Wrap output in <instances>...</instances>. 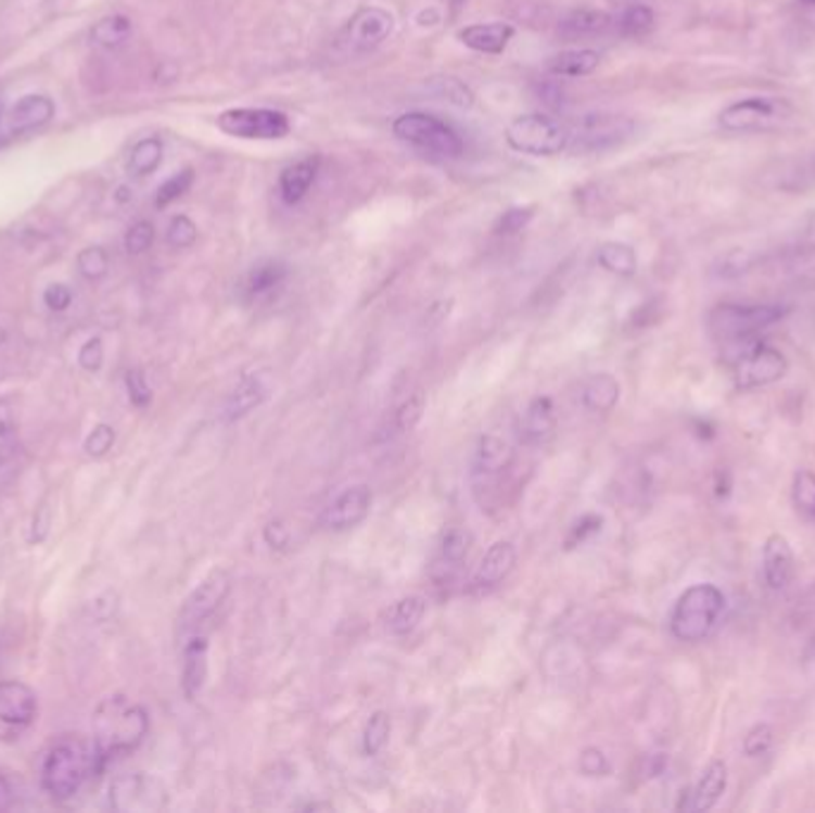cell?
<instances>
[{"label": "cell", "instance_id": "cell-1", "mask_svg": "<svg viewBox=\"0 0 815 813\" xmlns=\"http://www.w3.org/2000/svg\"><path fill=\"white\" fill-rule=\"evenodd\" d=\"M149 735V713L127 697H107L93 713V751L99 771L131 754Z\"/></svg>", "mask_w": 815, "mask_h": 813}, {"label": "cell", "instance_id": "cell-2", "mask_svg": "<svg viewBox=\"0 0 815 813\" xmlns=\"http://www.w3.org/2000/svg\"><path fill=\"white\" fill-rule=\"evenodd\" d=\"M93 773H99L93 745L79 735H65L46 749L41 761V787L53 802H69Z\"/></svg>", "mask_w": 815, "mask_h": 813}, {"label": "cell", "instance_id": "cell-3", "mask_svg": "<svg viewBox=\"0 0 815 813\" xmlns=\"http://www.w3.org/2000/svg\"><path fill=\"white\" fill-rule=\"evenodd\" d=\"M785 315L787 308L775 306V303H761V306L721 303L709 313V330L715 342H721L723 346H735L756 339L759 332L780 322Z\"/></svg>", "mask_w": 815, "mask_h": 813}, {"label": "cell", "instance_id": "cell-4", "mask_svg": "<svg viewBox=\"0 0 815 813\" xmlns=\"http://www.w3.org/2000/svg\"><path fill=\"white\" fill-rule=\"evenodd\" d=\"M725 611V594L715 585H695L677 599L671 630L679 641H701L713 633Z\"/></svg>", "mask_w": 815, "mask_h": 813}, {"label": "cell", "instance_id": "cell-5", "mask_svg": "<svg viewBox=\"0 0 815 813\" xmlns=\"http://www.w3.org/2000/svg\"><path fill=\"white\" fill-rule=\"evenodd\" d=\"M394 137L416 149L442 155V157H460L466 151V141L446 119L430 113H404L394 119Z\"/></svg>", "mask_w": 815, "mask_h": 813}, {"label": "cell", "instance_id": "cell-6", "mask_svg": "<svg viewBox=\"0 0 815 813\" xmlns=\"http://www.w3.org/2000/svg\"><path fill=\"white\" fill-rule=\"evenodd\" d=\"M506 141L518 153L551 157L561 155L570 145V129L549 115L530 113L508 125Z\"/></svg>", "mask_w": 815, "mask_h": 813}, {"label": "cell", "instance_id": "cell-7", "mask_svg": "<svg viewBox=\"0 0 815 813\" xmlns=\"http://www.w3.org/2000/svg\"><path fill=\"white\" fill-rule=\"evenodd\" d=\"M733 351V366H735V384L737 390H759L768 386L787 374V358L782 351H777L759 339H749L735 346H727Z\"/></svg>", "mask_w": 815, "mask_h": 813}, {"label": "cell", "instance_id": "cell-8", "mask_svg": "<svg viewBox=\"0 0 815 813\" xmlns=\"http://www.w3.org/2000/svg\"><path fill=\"white\" fill-rule=\"evenodd\" d=\"M789 115H792V105L785 99H777V96H751V99L727 105L717 115V125L725 131L747 135V131H765L782 125L785 119H789Z\"/></svg>", "mask_w": 815, "mask_h": 813}, {"label": "cell", "instance_id": "cell-9", "mask_svg": "<svg viewBox=\"0 0 815 813\" xmlns=\"http://www.w3.org/2000/svg\"><path fill=\"white\" fill-rule=\"evenodd\" d=\"M217 127L229 137L255 139V141H279L286 139L291 123L284 113L270 111V107H232L217 117Z\"/></svg>", "mask_w": 815, "mask_h": 813}, {"label": "cell", "instance_id": "cell-10", "mask_svg": "<svg viewBox=\"0 0 815 813\" xmlns=\"http://www.w3.org/2000/svg\"><path fill=\"white\" fill-rule=\"evenodd\" d=\"M635 119L611 113H587L570 129V143L580 151H608L635 135Z\"/></svg>", "mask_w": 815, "mask_h": 813}, {"label": "cell", "instance_id": "cell-11", "mask_svg": "<svg viewBox=\"0 0 815 813\" xmlns=\"http://www.w3.org/2000/svg\"><path fill=\"white\" fill-rule=\"evenodd\" d=\"M39 713L36 691L20 679H0V739L15 742L29 731Z\"/></svg>", "mask_w": 815, "mask_h": 813}, {"label": "cell", "instance_id": "cell-12", "mask_svg": "<svg viewBox=\"0 0 815 813\" xmlns=\"http://www.w3.org/2000/svg\"><path fill=\"white\" fill-rule=\"evenodd\" d=\"M229 587H232V580H229L225 570H215V573L205 577L201 585L191 592V597L184 601V606H181L179 635H189L208 621L227 599Z\"/></svg>", "mask_w": 815, "mask_h": 813}, {"label": "cell", "instance_id": "cell-13", "mask_svg": "<svg viewBox=\"0 0 815 813\" xmlns=\"http://www.w3.org/2000/svg\"><path fill=\"white\" fill-rule=\"evenodd\" d=\"M165 787L145 773L122 775L111 787V804L122 813H143L165 806Z\"/></svg>", "mask_w": 815, "mask_h": 813}, {"label": "cell", "instance_id": "cell-14", "mask_svg": "<svg viewBox=\"0 0 815 813\" xmlns=\"http://www.w3.org/2000/svg\"><path fill=\"white\" fill-rule=\"evenodd\" d=\"M515 454L504 440L498 436L486 434L474 446V456H472V482H474V492H494L498 482L508 475L510 468H513Z\"/></svg>", "mask_w": 815, "mask_h": 813}, {"label": "cell", "instance_id": "cell-15", "mask_svg": "<svg viewBox=\"0 0 815 813\" xmlns=\"http://www.w3.org/2000/svg\"><path fill=\"white\" fill-rule=\"evenodd\" d=\"M370 504H372V492L368 484H353V487L344 490L336 499L324 508V513L320 518L322 528L327 530H351L358 523H362L365 516L370 513Z\"/></svg>", "mask_w": 815, "mask_h": 813}, {"label": "cell", "instance_id": "cell-16", "mask_svg": "<svg viewBox=\"0 0 815 813\" xmlns=\"http://www.w3.org/2000/svg\"><path fill=\"white\" fill-rule=\"evenodd\" d=\"M394 31V15L382 8H362L346 27V41L353 51H372Z\"/></svg>", "mask_w": 815, "mask_h": 813}, {"label": "cell", "instance_id": "cell-17", "mask_svg": "<svg viewBox=\"0 0 815 813\" xmlns=\"http://www.w3.org/2000/svg\"><path fill=\"white\" fill-rule=\"evenodd\" d=\"M765 179L773 189L804 193L815 189V153L789 155L782 161H775L765 169Z\"/></svg>", "mask_w": 815, "mask_h": 813}, {"label": "cell", "instance_id": "cell-18", "mask_svg": "<svg viewBox=\"0 0 815 813\" xmlns=\"http://www.w3.org/2000/svg\"><path fill=\"white\" fill-rule=\"evenodd\" d=\"M515 561H518V551L513 542H494L482 556L477 570H474L472 589L480 594L496 589L510 573H513Z\"/></svg>", "mask_w": 815, "mask_h": 813}, {"label": "cell", "instance_id": "cell-19", "mask_svg": "<svg viewBox=\"0 0 815 813\" xmlns=\"http://www.w3.org/2000/svg\"><path fill=\"white\" fill-rule=\"evenodd\" d=\"M797 573V558L792 546H789L787 537L771 535L763 544V577L765 585L771 589L780 592L789 582L794 580Z\"/></svg>", "mask_w": 815, "mask_h": 813}, {"label": "cell", "instance_id": "cell-20", "mask_svg": "<svg viewBox=\"0 0 815 813\" xmlns=\"http://www.w3.org/2000/svg\"><path fill=\"white\" fill-rule=\"evenodd\" d=\"M270 396V380L263 372H246L241 374L239 384L234 386V392L229 394L227 404H225V420L234 422L246 418L251 410L265 404V398Z\"/></svg>", "mask_w": 815, "mask_h": 813}, {"label": "cell", "instance_id": "cell-21", "mask_svg": "<svg viewBox=\"0 0 815 813\" xmlns=\"http://www.w3.org/2000/svg\"><path fill=\"white\" fill-rule=\"evenodd\" d=\"M470 544H472L470 532L458 530V528L446 532L440 546V554H436L432 563V577L436 585H451L458 575V570L466 563Z\"/></svg>", "mask_w": 815, "mask_h": 813}, {"label": "cell", "instance_id": "cell-22", "mask_svg": "<svg viewBox=\"0 0 815 813\" xmlns=\"http://www.w3.org/2000/svg\"><path fill=\"white\" fill-rule=\"evenodd\" d=\"M725 787H727V763L721 761V759H713L709 766H705V771L701 773V778L697 780V785L687 792V797L683 799L679 809L695 811V813L709 811L717 802H721V797L725 795Z\"/></svg>", "mask_w": 815, "mask_h": 813}, {"label": "cell", "instance_id": "cell-23", "mask_svg": "<svg viewBox=\"0 0 815 813\" xmlns=\"http://www.w3.org/2000/svg\"><path fill=\"white\" fill-rule=\"evenodd\" d=\"M55 117V103L43 93H29L20 99L8 113V125L12 135H29L46 127Z\"/></svg>", "mask_w": 815, "mask_h": 813}, {"label": "cell", "instance_id": "cell-24", "mask_svg": "<svg viewBox=\"0 0 815 813\" xmlns=\"http://www.w3.org/2000/svg\"><path fill=\"white\" fill-rule=\"evenodd\" d=\"M556 432V410L551 398L539 396L525 408L518 422V436L525 446H542Z\"/></svg>", "mask_w": 815, "mask_h": 813}, {"label": "cell", "instance_id": "cell-25", "mask_svg": "<svg viewBox=\"0 0 815 813\" xmlns=\"http://www.w3.org/2000/svg\"><path fill=\"white\" fill-rule=\"evenodd\" d=\"M515 36V29L508 22H489V24H472L458 31V39L468 48L486 55H501L506 46Z\"/></svg>", "mask_w": 815, "mask_h": 813}, {"label": "cell", "instance_id": "cell-26", "mask_svg": "<svg viewBox=\"0 0 815 813\" xmlns=\"http://www.w3.org/2000/svg\"><path fill=\"white\" fill-rule=\"evenodd\" d=\"M208 677V639L193 635L184 647V669H181V689L187 699L199 695Z\"/></svg>", "mask_w": 815, "mask_h": 813}, {"label": "cell", "instance_id": "cell-27", "mask_svg": "<svg viewBox=\"0 0 815 813\" xmlns=\"http://www.w3.org/2000/svg\"><path fill=\"white\" fill-rule=\"evenodd\" d=\"M315 177H318V161H313V157L289 165L284 173L279 175V196L289 205L301 203L315 185Z\"/></svg>", "mask_w": 815, "mask_h": 813}, {"label": "cell", "instance_id": "cell-28", "mask_svg": "<svg viewBox=\"0 0 815 813\" xmlns=\"http://www.w3.org/2000/svg\"><path fill=\"white\" fill-rule=\"evenodd\" d=\"M286 277L289 268L282 261H263L249 272L243 294H246L249 301H263L267 296H272L275 291L286 282Z\"/></svg>", "mask_w": 815, "mask_h": 813}, {"label": "cell", "instance_id": "cell-29", "mask_svg": "<svg viewBox=\"0 0 815 813\" xmlns=\"http://www.w3.org/2000/svg\"><path fill=\"white\" fill-rule=\"evenodd\" d=\"M582 406L591 412H608L613 410L620 398V384L613 374H591V378L582 384L580 390Z\"/></svg>", "mask_w": 815, "mask_h": 813}, {"label": "cell", "instance_id": "cell-30", "mask_svg": "<svg viewBox=\"0 0 815 813\" xmlns=\"http://www.w3.org/2000/svg\"><path fill=\"white\" fill-rule=\"evenodd\" d=\"M601 55L589 48H580V51H563L558 55H551L546 69L556 77H587L599 67Z\"/></svg>", "mask_w": 815, "mask_h": 813}, {"label": "cell", "instance_id": "cell-31", "mask_svg": "<svg viewBox=\"0 0 815 813\" xmlns=\"http://www.w3.org/2000/svg\"><path fill=\"white\" fill-rule=\"evenodd\" d=\"M424 611H428V604H424L422 597H416V594H412V597L400 599L392 606V611H389L386 615V630L392 635L404 637L422 623Z\"/></svg>", "mask_w": 815, "mask_h": 813}, {"label": "cell", "instance_id": "cell-32", "mask_svg": "<svg viewBox=\"0 0 815 813\" xmlns=\"http://www.w3.org/2000/svg\"><path fill=\"white\" fill-rule=\"evenodd\" d=\"M611 15L603 10H573L570 15L561 22V34L570 36V39H577V36H594V34H603L608 27H611Z\"/></svg>", "mask_w": 815, "mask_h": 813}, {"label": "cell", "instance_id": "cell-33", "mask_svg": "<svg viewBox=\"0 0 815 813\" xmlns=\"http://www.w3.org/2000/svg\"><path fill=\"white\" fill-rule=\"evenodd\" d=\"M133 24L127 15H107L93 24L91 29V41L105 48V51H113V48L125 46L131 39Z\"/></svg>", "mask_w": 815, "mask_h": 813}, {"label": "cell", "instance_id": "cell-34", "mask_svg": "<svg viewBox=\"0 0 815 813\" xmlns=\"http://www.w3.org/2000/svg\"><path fill=\"white\" fill-rule=\"evenodd\" d=\"M599 265L613 275L632 277L637 272V253L632 246L620 244V241H608L599 249Z\"/></svg>", "mask_w": 815, "mask_h": 813}, {"label": "cell", "instance_id": "cell-35", "mask_svg": "<svg viewBox=\"0 0 815 813\" xmlns=\"http://www.w3.org/2000/svg\"><path fill=\"white\" fill-rule=\"evenodd\" d=\"M163 163V141L155 139V137H149V139H141L137 145L131 149V155H129V173L133 177H145V175H153L157 167H161Z\"/></svg>", "mask_w": 815, "mask_h": 813}, {"label": "cell", "instance_id": "cell-36", "mask_svg": "<svg viewBox=\"0 0 815 813\" xmlns=\"http://www.w3.org/2000/svg\"><path fill=\"white\" fill-rule=\"evenodd\" d=\"M653 27H655L653 10L641 3L629 5L623 15L617 17V29L620 34L627 36V39H641V36H647Z\"/></svg>", "mask_w": 815, "mask_h": 813}, {"label": "cell", "instance_id": "cell-37", "mask_svg": "<svg viewBox=\"0 0 815 813\" xmlns=\"http://www.w3.org/2000/svg\"><path fill=\"white\" fill-rule=\"evenodd\" d=\"M389 735H392V719H389V713H384V711L372 713L368 725H365V733H362V751H365V754H368V757L380 754V751L389 742Z\"/></svg>", "mask_w": 815, "mask_h": 813}, {"label": "cell", "instance_id": "cell-38", "mask_svg": "<svg viewBox=\"0 0 815 813\" xmlns=\"http://www.w3.org/2000/svg\"><path fill=\"white\" fill-rule=\"evenodd\" d=\"M77 268L84 279H89V282H99V279H103L107 270H111V258H107L105 249L89 246L77 256Z\"/></svg>", "mask_w": 815, "mask_h": 813}, {"label": "cell", "instance_id": "cell-39", "mask_svg": "<svg viewBox=\"0 0 815 813\" xmlns=\"http://www.w3.org/2000/svg\"><path fill=\"white\" fill-rule=\"evenodd\" d=\"M191 185H193V169L191 167L181 169V173L169 177L165 185L157 189L155 205H157V208H167L169 203H175V201L184 196V193L191 189Z\"/></svg>", "mask_w": 815, "mask_h": 813}, {"label": "cell", "instance_id": "cell-40", "mask_svg": "<svg viewBox=\"0 0 815 813\" xmlns=\"http://www.w3.org/2000/svg\"><path fill=\"white\" fill-rule=\"evenodd\" d=\"M792 499L801 513L815 518V475L811 470H799L794 475Z\"/></svg>", "mask_w": 815, "mask_h": 813}, {"label": "cell", "instance_id": "cell-41", "mask_svg": "<svg viewBox=\"0 0 815 813\" xmlns=\"http://www.w3.org/2000/svg\"><path fill=\"white\" fill-rule=\"evenodd\" d=\"M196 239H199L196 223H193L187 215H175L173 223H169L167 227V244L181 251V249H189L196 244Z\"/></svg>", "mask_w": 815, "mask_h": 813}, {"label": "cell", "instance_id": "cell-42", "mask_svg": "<svg viewBox=\"0 0 815 813\" xmlns=\"http://www.w3.org/2000/svg\"><path fill=\"white\" fill-rule=\"evenodd\" d=\"M432 91L440 96V99L454 103L458 107H470L472 105V91L460 79H454V77L434 79Z\"/></svg>", "mask_w": 815, "mask_h": 813}, {"label": "cell", "instance_id": "cell-43", "mask_svg": "<svg viewBox=\"0 0 815 813\" xmlns=\"http://www.w3.org/2000/svg\"><path fill=\"white\" fill-rule=\"evenodd\" d=\"M532 217H534L532 205H518V208H508L501 217H498L494 232L501 234V237L518 234L532 223Z\"/></svg>", "mask_w": 815, "mask_h": 813}, {"label": "cell", "instance_id": "cell-44", "mask_svg": "<svg viewBox=\"0 0 815 813\" xmlns=\"http://www.w3.org/2000/svg\"><path fill=\"white\" fill-rule=\"evenodd\" d=\"M153 241H155V227H153V223L139 220V223H133L127 229L125 249H127V253H131V256H141V253H145V251H149L153 246Z\"/></svg>", "mask_w": 815, "mask_h": 813}, {"label": "cell", "instance_id": "cell-45", "mask_svg": "<svg viewBox=\"0 0 815 813\" xmlns=\"http://www.w3.org/2000/svg\"><path fill=\"white\" fill-rule=\"evenodd\" d=\"M113 444H115V430L111 428V424L101 422V424H95L91 434L87 436V442H84V452L93 458H101L111 452Z\"/></svg>", "mask_w": 815, "mask_h": 813}, {"label": "cell", "instance_id": "cell-46", "mask_svg": "<svg viewBox=\"0 0 815 813\" xmlns=\"http://www.w3.org/2000/svg\"><path fill=\"white\" fill-rule=\"evenodd\" d=\"M771 747H773V727L765 723L751 727L744 737V754L751 759L763 757Z\"/></svg>", "mask_w": 815, "mask_h": 813}, {"label": "cell", "instance_id": "cell-47", "mask_svg": "<svg viewBox=\"0 0 815 813\" xmlns=\"http://www.w3.org/2000/svg\"><path fill=\"white\" fill-rule=\"evenodd\" d=\"M424 412V396L422 394H412L408 402L398 408L396 412V428L400 432H410L416 430V424L422 420Z\"/></svg>", "mask_w": 815, "mask_h": 813}, {"label": "cell", "instance_id": "cell-48", "mask_svg": "<svg viewBox=\"0 0 815 813\" xmlns=\"http://www.w3.org/2000/svg\"><path fill=\"white\" fill-rule=\"evenodd\" d=\"M125 382H127L129 402H131L133 406H137V408H145V406L151 404V398H153L151 386H149V382H145V378H143V372H141V370H129V372H127V378H125Z\"/></svg>", "mask_w": 815, "mask_h": 813}, {"label": "cell", "instance_id": "cell-49", "mask_svg": "<svg viewBox=\"0 0 815 813\" xmlns=\"http://www.w3.org/2000/svg\"><path fill=\"white\" fill-rule=\"evenodd\" d=\"M20 804V780L0 768V811H10Z\"/></svg>", "mask_w": 815, "mask_h": 813}, {"label": "cell", "instance_id": "cell-50", "mask_svg": "<svg viewBox=\"0 0 815 813\" xmlns=\"http://www.w3.org/2000/svg\"><path fill=\"white\" fill-rule=\"evenodd\" d=\"M79 366L84 370H87V372L101 370V366H103V342H101V336L89 339V342L79 348Z\"/></svg>", "mask_w": 815, "mask_h": 813}, {"label": "cell", "instance_id": "cell-51", "mask_svg": "<svg viewBox=\"0 0 815 813\" xmlns=\"http://www.w3.org/2000/svg\"><path fill=\"white\" fill-rule=\"evenodd\" d=\"M72 289L67 284H51L43 291V303L53 313H63L72 306Z\"/></svg>", "mask_w": 815, "mask_h": 813}, {"label": "cell", "instance_id": "cell-52", "mask_svg": "<svg viewBox=\"0 0 815 813\" xmlns=\"http://www.w3.org/2000/svg\"><path fill=\"white\" fill-rule=\"evenodd\" d=\"M601 525H603L601 516H584L580 523L573 528V535L568 537V549H573L575 544L584 542L589 535H596V532L601 530Z\"/></svg>", "mask_w": 815, "mask_h": 813}, {"label": "cell", "instance_id": "cell-53", "mask_svg": "<svg viewBox=\"0 0 815 813\" xmlns=\"http://www.w3.org/2000/svg\"><path fill=\"white\" fill-rule=\"evenodd\" d=\"M580 768L584 775H606L608 761L599 749H584L580 757Z\"/></svg>", "mask_w": 815, "mask_h": 813}, {"label": "cell", "instance_id": "cell-54", "mask_svg": "<svg viewBox=\"0 0 815 813\" xmlns=\"http://www.w3.org/2000/svg\"><path fill=\"white\" fill-rule=\"evenodd\" d=\"M265 542L270 544L272 549H282V546H286L289 542V530L279 523V520H275V523L265 528Z\"/></svg>", "mask_w": 815, "mask_h": 813}, {"label": "cell", "instance_id": "cell-55", "mask_svg": "<svg viewBox=\"0 0 815 813\" xmlns=\"http://www.w3.org/2000/svg\"><path fill=\"white\" fill-rule=\"evenodd\" d=\"M48 525H51V516H48L46 508H41L39 513L34 518V532H31V542H41L48 532Z\"/></svg>", "mask_w": 815, "mask_h": 813}, {"label": "cell", "instance_id": "cell-56", "mask_svg": "<svg viewBox=\"0 0 815 813\" xmlns=\"http://www.w3.org/2000/svg\"><path fill=\"white\" fill-rule=\"evenodd\" d=\"M12 430H15V416L8 402H0V436L12 434Z\"/></svg>", "mask_w": 815, "mask_h": 813}, {"label": "cell", "instance_id": "cell-57", "mask_svg": "<svg viewBox=\"0 0 815 813\" xmlns=\"http://www.w3.org/2000/svg\"><path fill=\"white\" fill-rule=\"evenodd\" d=\"M442 17H440V12H436L434 8H430V10H422L420 12V17H418V22H420V27H428V24H430V27H432V24H436V22H440Z\"/></svg>", "mask_w": 815, "mask_h": 813}, {"label": "cell", "instance_id": "cell-58", "mask_svg": "<svg viewBox=\"0 0 815 813\" xmlns=\"http://www.w3.org/2000/svg\"><path fill=\"white\" fill-rule=\"evenodd\" d=\"M5 336H8V334H5V330H3V327H0V344H3V342H5Z\"/></svg>", "mask_w": 815, "mask_h": 813}, {"label": "cell", "instance_id": "cell-59", "mask_svg": "<svg viewBox=\"0 0 815 813\" xmlns=\"http://www.w3.org/2000/svg\"><path fill=\"white\" fill-rule=\"evenodd\" d=\"M804 3H806V5H815V0H804Z\"/></svg>", "mask_w": 815, "mask_h": 813}, {"label": "cell", "instance_id": "cell-60", "mask_svg": "<svg viewBox=\"0 0 815 813\" xmlns=\"http://www.w3.org/2000/svg\"><path fill=\"white\" fill-rule=\"evenodd\" d=\"M0 463H3V448H0Z\"/></svg>", "mask_w": 815, "mask_h": 813}, {"label": "cell", "instance_id": "cell-61", "mask_svg": "<svg viewBox=\"0 0 815 813\" xmlns=\"http://www.w3.org/2000/svg\"><path fill=\"white\" fill-rule=\"evenodd\" d=\"M813 651H815V647H813Z\"/></svg>", "mask_w": 815, "mask_h": 813}]
</instances>
